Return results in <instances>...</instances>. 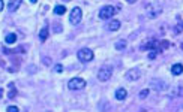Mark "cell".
Listing matches in <instances>:
<instances>
[{
	"label": "cell",
	"instance_id": "5b68a950",
	"mask_svg": "<svg viewBox=\"0 0 183 112\" xmlns=\"http://www.w3.org/2000/svg\"><path fill=\"white\" fill-rule=\"evenodd\" d=\"M68 87H69V90H74V91L83 90V88L86 87V81L81 79V78H72V79H69Z\"/></svg>",
	"mask_w": 183,
	"mask_h": 112
},
{
	"label": "cell",
	"instance_id": "d4e9b609",
	"mask_svg": "<svg viewBox=\"0 0 183 112\" xmlns=\"http://www.w3.org/2000/svg\"><path fill=\"white\" fill-rule=\"evenodd\" d=\"M44 64H45V66H50V64H51V60H50L48 57H47V58H44Z\"/></svg>",
	"mask_w": 183,
	"mask_h": 112
},
{
	"label": "cell",
	"instance_id": "3957f363",
	"mask_svg": "<svg viewBox=\"0 0 183 112\" xmlns=\"http://www.w3.org/2000/svg\"><path fill=\"white\" fill-rule=\"evenodd\" d=\"M83 20V11L77 6V8H74L72 11H71V15H69V23L71 24H74V26H77V24H80V21Z\"/></svg>",
	"mask_w": 183,
	"mask_h": 112
},
{
	"label": "cell",
	"instance_id": "52a82bcc",
	"mask_svg": "<svg viewBox=\"0 0 183 112\" xmlns=\"http://www.w3.org/2000/svg\"><path fill=\"white\" fill-rule=\"evenodd\" d=\"M156 45H158V42L155 39H149V41H146V42L141 43V49L143 51H146V49H155Z\"/></svg>",
	"mask_w": 183,
	"mask_h": 112
},
{
	"label": "cell",
	"instance_id": "cb8c5ba5",
	"mask_svg": "<svg viewBox=\"0 0 183 112\" xmlns=\"http://www.w3.org/2000/svg\"><path fill=\"white\" fill-rule=\"evenodd\" d=\"M155 58H156V52H155V51L149 52V60H155Z\"/></svg>",
	"mask_w": 183,
	"mask_h": 112
},
{
	"label": "cell",
	"instance_id": "ba28073f",
	"mask_svg": "<svg viewBox=\"0 0 183 112\" xmlns=\"http://www.w3.org/2000/svg\"><path fill=\"white\" fill-rule=\"evenodd\" d=\"M171 73H173L174 76H177V75H182V73H183V64H180V63H176V64H173V66H171Z\"/></svg>",
	"mask_w": 183,
	"mask_h": 112
},
{
	"label": "cell",
	"instance_id": "ac0fdd59",
	"mask_svg": "<svg viewBox=\"0 0 183 112\" xmlns=\"http://www.w3.org/2000/svg\"><path fill=\"white\" fill-rule=\"evenodd\" d=\"M159 46H161V49H162V51H165V49H168L170 42H168V41H162V42L159 43Z\"/></svg>",
	"mask_w": 183,
	"mask_h": 112
},
{
	"label": "cell",
	"instance_id": "277c9868",
	"mask_svg": "<svg viewBox=\"0 0 183 112\" xmlns=\"http://www.w3.org/2000/svg\"><path fill=\"white\" fill-rule=\"evenodd\" d=\"M111 75H113L111 66H104V67H101L99 72H98V79L102 81V82H105V81H108V79L111 78Z\"/></svg>",
	"mask_w": 183,
	"mask_h": 112
},
{
	"label": "cell",
	"instance_id": "603a6c76",
	"mask_svg": "<svg viewBox=\"0 0 183 112\" xmlns=\"http://www.w3.org/2000/svg\"><path fill=\"white\" fill-rule=\"evenodd\" d=\"M62 32V26L60 24H54V33H60Z\"/></svg>",
	"mask_w": 183,
	"mask_h": 112
},
{
	"label": "cell",
	"instance_id": "2e32d148",
	"mask_svg": "<svg viewBox=\"0 0 183 112\" xmlns=\"http://www.w3.org/2000/svg\"><path fill=\"white\" fill-rule=\"evenodd\" d=\"M66 12V8L63 6V5H57L56 8H54V14L56 15H63Z\"/></svg>",
	"mask_w": 183,
	"mask_h": 112
},
{
	"label": "cell",
	"instance_id": "5bb4252c",
	"mask_svg": "<svg viewBox=\"0 0 183 112\" xmlns=\"http://www.w3.org/2000/svg\"><path fill=\"white\" fill-rule=\"evenodd\" d=\"M8 88H9V93H8V97H9V99H12V97H15V96H17V90H15V85H14V82H11V84L8 85Z\"/></svg>",
	"mask_w": 183,
	"mask_h": 112
},
{
	"label": "cell",
	"instance_id": "7402d4cb",
	"mask_svg": "<svg viewBox=\"0 0 183 112\" xmlns=\"http://www.w3.org/2000/svg\"><path fill=\"white\" fill-rule=\"evenodd\" d=\"M20 109L17 108V106H9V108H6V112H18Z\"/></svg>",
	"mask_w": 183,
	"mask_h": 112
},
{
	"label": "cell",
	"instance_id": "484cf974",
	"mask_svg": "<svg viewBox=\"0 0 183 112\" xmlns=\"http://www.w3.org/2000/svg\"><path fill=\"white\" fill-rule=\"evenodd\" d=\"M3 8H5V3H3V0H0V12L3 11Z\"/></svg>",
	"mask_w": 183,
	"mask_h": 112
},
{
	"label": "cell",
	"instance_id": "6da1fadb",
	"mask_svg": "<svg viewBox=\"0 0 183 112\" xmlns=\"http://www.w3.org/2000/svg\"><path fill=\"white\" fill-rule=\"evenodd\" d=\"M116 14H117V8L108 5V6H104V8L99 11V18H101V20H110V18H113Z\"/></svg>",
	"mask_w": 183,
	"mask_h": 112
},
{
	"label": "cell",
	"instance_id": "9a60e30c",
	"mask_svg": "<svg viewBox=\"0 0 183 112\" xmlns=\"http://www.w3.org/2000/svg\"><path fill=\"white\" fill-rule=\"evenodd\" d=\"M126 45H128V42H126L125 39H122V41L116 42V49H117V51H123V49L126 48Z\"/></svg>",
	"mask_w": 183,
	"mask_h": 112
},
{
	"label": "cell",
	"instance_id": "4fadbf2b",
	"mask_svg": "<svg viewBox=\"0 0 183 112\" xmlns=\"http://www.w3.org/2000/svg\"><path fill=\"white\" fill-rule=\"evenodd\" d=\"M5 42H6L8 45H11V43H15V42H17V35H14V33H9V35L5 38Z\"/></svg>",
	"mask_w": 183,
	"mask_h": 112
},
{
	"label": "cell",
	"instance_id": "9c48e42d",
	"mask_svg": "<svg viewBox=\"0 0 183 112\" xmlns=\"http://www.w3.org/2000/svg\"><path fill=\"white\" fill-rule=\"evenodd\" d=\"M21 2H23V0H9V5H8L9 11H11V12H15V11L20 8Z\"/></svg>",
	"mask_w": 183,
	"mask_h": 112
},
{
	"label": "cell",
	"instance_id": "8fae6325",
	"mask_svg": "<svg viewBox=\"0 0 183 112\" xmlns=\"http://www.w3.org/2000/svg\"><path fill=\"white\" fill-rule=\"evenodd\" d=\"M47 38H48V26H44L41 29V32H39V41L41 42H45Z\"/></svg>",
	"mask_w": 183,
	"mask_h": 112
},
{
	"label": "cell",
	"instance_id": "44dd1931",
	"mask_svg": "<svg viewBox=\"0 0 183 112\" xmlns=\"http://www.w3.org/2000/svg\"><path fill=\"white\" fill-rule=\"evenodd\" d=\"M147 94H149V90H141L140 91V99H146Z\"/></svg>",
	"mask_w": 183,
	"mask_h": 112
},
{
	"label": "cell",
	"instance_id": "7a4b0ae2",
	"mask_svg": "<svg viewBox=\"0 0 183 112\" xmlns=\"http://www.w3.org/2000/svg\"><path fill=\"white\" fill-rule=\"evenodd\" d=\"M77 57H78V60H80V61L89 63V61L93 60L95 54H93V51H92L90 48H83V49H80V51L77 52Z\"/></svg>",
	"mask_w": 183,
	"mask_h": 112
},
{
	"label": "cell",
	"instance_id": "f1b7e54d",
	"mask_svg": "<svg viewBox=\"0 0 183 112\" xmlns=\"http://www.w3.org/2000/svg\"><path fill=\"white\" fill-rule=\"evenodd\" d=\"M65 2H71V0H65Z\"/></svg>",
	"mask_w": 183,
	"mask_h": 112
},
{
	"label": "cell",
	"instance_id": "83f0119b",
	"mask_svg": "<svg viewBox=\"0 0 183 112\" xmlns=\"http://www.w3.org/2000/svg\"><path fill=\"white\" fill-rule=\"evenodd\" d=\"M38 2V0H30V3H36Z\"/></svg>",
	"mask_w": 183,
	"mask_h": 112
},
{
	"label": "cell",
	"instance_id": "e0dca14e",
	"mask_svg": "<svg viewBox=\"0 0 183 112\" xmlns=\"http://www.w3.org/2000/svg\"><path fill=\"white\" fill-rule=\"evenodd\" d=\"M173 96H179V97H182L183 96V87H176L174 88V91H173Z\"/></svg>",
	"mask_w": 183,
	"mask_h": 112
},
{
	"label": "cell",
	"instance_id": "d6986e66",
	"mask_svg": "<svg viewBox=\"0 0 183 112\" xmlns=\"http://www.w3.org/2000/svg\"><path fill=\"white\" fill-rule=\"evenodd\" d=\"M174 32H176V33H182V32H183V23H182V21H179V24L176 26Z\"/></svg>",
	"mask_w": 183,
	"mask_h": 112
},
{
	"label": "cell",
	"instance_id": "4316f807",
	"mask_svg": "<svg viewBox=\"0 0 183 112\" xmlns=\"http://www.w3.org/2000/svg\"><path fill=\"white\" fill-rule=\"evenodd\" d=\"M126 2H128L129 5H132V3H135V2H137V0H126Z\"/></svg>",
	"mask_w": 183,
	"mask_h": 112
},
{
	"label": "cell",
	"instance_id": "8992f818",
	"mask_svg": "<svg viewBox=\"0 0 183 112\" xmlns=\"http://www.w3.org/2000/svg\"><path fill=\"white\" fill-rule=\"evenodd\" d=\"M125 76H126V79H129V81H137V79L141 76V70L137 69V67H135V69H131V70L126 72Z\"/></svg>",
	"mask_w": 183,
	"mask_h": 112
},
{
	"label": "cell",
	"instance_id": "30bf717a",
	"mask_svg": "<svg viewBox=\"0 0 183 112\" xmlns=\"http://www.w3.org/2000/svg\"><path fill=\"white\" fill-rule=\"evenodd\" d=\"M126 96H128V91L125 88H117L116 90V99L117 100H125Z\"/></svg>",
	"mask_w": 183,
	"mask_h": 112
},
{
	"label": "cell",
	"instance_id": "ffe728a7",
	"mask_svg": "<svg viewBox=\"0 0 183 112\" xmlns=\"http://www.w3.org/2000/svg\"><path fill=\"white\" fill-rule=\"evenodd\" d=\"M54 72H56V73H62V72H63V66H62V64H56V66H54Z\"/></svg>",
	"mask_w": 183,
	"mask_h": 112
},
{
	"label": "cell",
	"instance_id": "7c38bea8",
	"mask_svg": "<svg viewBox=\"0 0 183 112\" xmlns=\"http://www.w3.org/2000/svg\"><path fill=\"white\" fill-rule=\"evenodd\" d=\"M120 21H117V20H114V21H111L110 24H108V30L110 32H117L119 29H120Z\"/></svg>",
	"mask_w": 183,
	"mask_h": 112
}]
</instances>
